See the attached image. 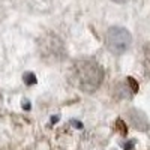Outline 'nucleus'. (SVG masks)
Returning a JSON list of instances; mask_svg holds the SVG:
<instances>
[{"instance_id": "423d86ee", "label": "nucleus", "mask_w": 150, "mask_h": 150, "mask_svg": "<svg viewBox=\"0 0 150 150\" xmlns=\"http://www.w3.org/2000/svg\"><path fill=\"white\" fill-rule=\"evenodd\" d=\"M112 2H116V3H126L128 0H112Z\"/></svg>"}, {"instance_id": "0eeeda50", "label": "nucleus", "mask_w": 150, "mask_h": 150, "mask_svg": "<svg viewBox=\"0 0 150 150\" xmlns=\"http://www.w3.org/2000/svg\"><path fill=\"white\" fill-rule=\"evenodd\" d=\"M0 102H2V95H0Z\"/></svg>"}, {"instance_id": "39448f33", "label": "nucleus", "mask_w": 150, "mask_h": 150, "mask_svg": "<svg viewBox=\"0 0 150 150\" xmlns=\"http://www.w3.org/2000/svg\"><path fill=\"white\" fill-rule=\"evenodd\" d=\"M144 71L150 77V44L144 47Z\"/></svg>"}, {"instance_id": "20e7f679", "label": "nucleus", "mask_w": 150, "mask_h": 150, "mask_svg": "<svg viewBox=\"0 0 150 150\" xmlns=\"http://www.w3.org/2000/svg\"><path fill=\"white\" fill-rule=\"evenodd\" d=\"M128 119H129V123L132 125V126H134L135 129L146 131V129L149 128V122H147V117L143 114L141 111L135 110V108L129 110V112H128Z\"/></svg>"}, {"instance_id": "f03ea898", "label": "nucleus", "mask_w": 150, "mask_h": 150, "mask_svg": "<svg viewBox=\"0 0 150 150\" xmlns=\"http://www.w3.org/2000/svg\"><path fill=\"white\" fill-rule=\"evenodd\" d=\"M132 44V36L125 27H110L105 35V45L108 51L120 56L128 51Z\"/></svg>"}, {"instance_id": "7ed1b4c3", "label": "nucleus", "mask_w": 150, "mask_h": 150, "mask_svg": "<svg viewBox=\"0 0 150 150\" xmlns=\"http://www.w3.org/2000/svg\"><path fill=\"white\" fill-rule=\"evenodd\" d=\"M42 47H48L47 50H42V54L44 57L47 56H51L54 59H60L62 56H63V44H62V41L59 39L57 36H50V39H44L42 42Z\"/></svg>"}, {"instance_id": "f257e3e1", "label": "nucleus", "mask_w": 150, "mask_h": 150, "mask_svg": "<svg viewBox=\"0 0 150 150\" xmlns=\"http://www.w3.org/2000/svg\"><path fill=\"white\" fill-rule=\"evenodd\" d=\"M72 78L80 90L86 93H93L101 87L104 81V69L95 60L83 59L74 63Z\"/></svg>"}]
</instances>
